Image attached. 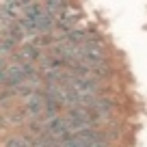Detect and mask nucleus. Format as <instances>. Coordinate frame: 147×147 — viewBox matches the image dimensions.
Returning <instances> with one entry per match:
<instances>
[{
  "mask_svg": "<svg viewBox=\"0 0 147 147\" xmlns=\"http://www.w3.org/2000/svg\"><path fill=\"white\" fill-rule=\"evenodd\" d=\"M43 7L56 18V15H61L69 7V0H43Z\"/></svg>",
  "mask_w": 147,
  "mask_h": 147,
  "instance_id": "obj_2",
  "label": "nucleus"
},
{
  "mask_svg": "<svg viewBox=\"0 0 147 147\" xmlns=\"http://www.w3.org/2000/svg\"><path fill=\"white\" fill-rule=\"evenodd\" d=\"M5 147H35V138L30 134H11L5 141Z\"/></svg>",
  "mask_w": 147,
  "mask_h": 147,
  "instance_id": "obj_1",
  "label": "nucleus"
}]
</instances>
